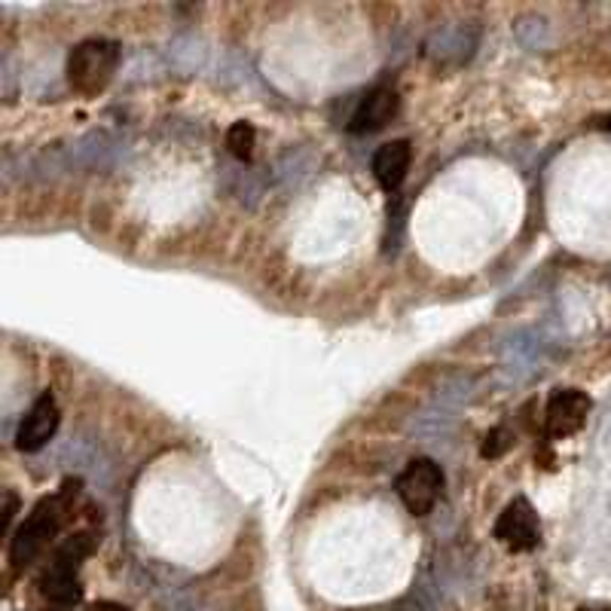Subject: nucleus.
<instances>
[{
	"mask_svg": "<svg viewBox=\"0 0 611 611\" xmlns=\"http://www.w3.org/2000/svg\"><path fill=\"white\" fill-rule=\"evenodd\" d=\"M71 495L74 492H71V483H67L65 492H58L53 499H43L41 505L28 514L25 523L13 532V538H10V562H13V569H25L28 562H34L43 554V547L53 542L55 532L62 529Z\"/></svg>",
	"mask_w": 611,
	"mask_h": 611,
	"instance_id": "f257e3e1",
	"label": "nucleus"
},
{
	"mask_svg": "<svg viewBox=\"0 0 611 611\" xmlns=\"http://www.w3.org/2000/svg\"><path fill=\"white\" fill-rule=\"evenodd\" d=\"M122 62V50L120 43L114 41H83L77 43L71 55H67V83L71 89L81 95H98L105 93L110 81L117 77Z\"/></svg>",
	"mask_w": 611,
	"mask_h": 611,
	"instance_id": "f03ea898",
	"label": "nucleus"
},
{
	"mask_svg": "<svg viewBox=\"0 0 611 611\" xmlns=\"http://www.w3.org/2000/svg\"><path fill=\"white\" fill-rule=\"evenodd\" d=\"M89 550H93V535H74L58 547L50 569L43 571L41 590L55 611H67L81 599L77 571H81L83 559L89 557Z\"/></svg>",
	"mask_w": 611,
	"mask_h": 611,
	"instance_id": "7ed1b4c3",
	"label": "nucleus"
},
{
	"mask_svg": "<svg viewBox=\"0 0 611 611\" xmlns=\"http://www.w3.org/2000/svg\"><path fill=\"white\" fill-rule=\"evenodd\" d=\"M440 490H443V471L431 459H412L410 465L400 471L398 495L412 517L431 514V507L438 505Z\"/></svg>",
	"mask_w": 611,
	"mask_h": 611,
	"instance_id": "20e7f679",
	"label": "nucleus"
},
{
	"mask_svg": "<svg viewBox=\"0 0 611 611\" xmlns=\"http://www.w3.org/2000/svg\"><path fill=\"white\" fill-rule=\"evenodd\" d=\"M495 538L507 547V550H532L542 542V523L535 507L526 499H514L511 505L502 511V517L495 519Z\"/></svg>",
	"mask_w": 611,
	"mask_h": 611,
	"instance_id": "39448f33",
	"label": "nucleus"
},
{
	"mask_svg": "<svg viewBox=\"0 0 611 611\" xmlns=\"http://www.w3.org/2000/svg\"><path fill=\"white\" fill-rule=\"evenodd\" d=\"M58 431V404L53 395H41V398L31 404V410L25 412L19 435H15V447L22 452H37L43 450Z\"/></svg>",
	"mask_w": 611,
	"mask_h": 611,
	"instance_id": "423d86ee",
	"label": "nucleus"
},
{
	"mask_svg": "<svg viewBox=\"0 0 611 611\" xmlns=\"http://www.w3.org/2000/svg\"><path fill=\"white\" fill-rule=\"evenodd\" d=\"M587 412H590V398L578 388H566L557 392L550 404H547V435L554 440H562L575 435L578 428L587 422Z\"/></svg>",
	"mask_w": 611,
	"mask_h": 611,
	"instance_id": "0eeeda50",
	"label": "nucleus"
},
{
	"mask_svg": "<svg viewBox=\"0 0 611 611\" xmlns=\"http://www.w3.org/2000/svg\"><path fill=\"white\" fill-rule=\"evenodd\" d=\"M410 141H388L376 150L373 157V178L379 181L383 190L395 193L404 178L410 172Z\"/></svg>",
	"mask_w": 611,
	"mask_h": 611,
	"instance_id": "6e6552de",
	"label": "nucleus"
},
{
	"mask_svg": "<svg viewBox=\"0 0 611 611\" xmlns=\"http://www.w3.org/2000/svg\"><path fill=\"white\" fill-rule=\"evenodd\" d=\"M428 55L435 58V62H450V65H459V62H465L474 55L478 50V31L468 25H452L438 31L431 41H428Z\"/></svg>",
	"mask_w": 611,
	"mask_h": 611,
	"instance_id": "1a4fd4ad",
	"label": "nucleus"
},
{
	"mask_svg": "<svg viewBox=\"0 0 611 611\" xmlns=\"http://www.w3.org/2000/svg\"><path fill=\"white\" fill-rule=\"evenodd\" d=\"M395 114H398V95L392 89H376L367 98H361L358 110L352 114V132H379L386 122L395 120Z\"/></svg>",
	"mask_w": 611,
	"mask_h": 611,
	"instance_id": "9d476101",
	"label": "nucleus"
},
{
	"mask_svg": "<svg viewBox=\"0 0 611 611\" xmlns=\"http://www.w3.org/2000/svg\"><path fill=\"white\" fill-rule=\"evenodd\" d=\"M545 355V343L532 331L514 333L505 343V367L514 373H532L542 364Z\"/></svg>",
	"mask_w": 611,
	"mask_h": 611,
	"instance_id": "9b49d317",
	"label": "nucleus"
},
{
	"mask_svg": "<svg viewBox=\"0 0 611 611\" xmlns=\"http://www.w3.org/2000/svg\"><path fill=\"white\" fill-rule=\"evenodd\" d=\"M315 169V157L303 150V147H297V150H288L279 162H276V181L281 186H297L303 178H309Z\"/></svg>",
	"mask_w": 611,
	"mask_h": 611,
	"instance_id": "f8f14e48",
	"label": "nucleus"
},
{
	"mask_svg": "<svg viewBox=\"0 0 611 611\" xmlns=\"http://www.w3.org/2000/svg\"><path fill=\"white\" fill-rule=\"evenodd\" d=\"M205 58H208V50H205V43L196 41V37H178V41L169 46V62H172L178 71H186V74L205 67Z\"/></svg>",
	"mask_w": 611,
	"mask_h": 611,
	"instance_id": "ddd939ff",
	"label": "nucleus"
},
{
	"mask_svg": "<svg viewBox=\"0 0 611 611\" xmlns=\"http://www.w3.org/2000/svg\"><path fill=\"white\" fill-rule=\"evenodd\" d=\"M254 141H257V132H254L251 122H233L229 126V132H226V147H229V153L236 157V160L248 162L254 157Z\"/></svg>",
	"mask_w": 611,
	"mask_h": 611,
	"instance_id": "4468645a",
	"label": "nucleus"
},
{
	"mask_svg": "<svg viewBox=\"0 0 611 611\" xmlns=\"http://www.w3.org/2000/svg\"><path fill=\"white\" fill-rule=\"evenodd\" d=\"M517 41L526 46V50H545L547 41H550V31H547L545 19H538V15H526L517 28Z\"/></svg>",
	"mask_w": 611,
	"mask_h": 611,
	"instance_id": "2eb2a0df",
	"label": "nucleus"
},
{
	"mask_svg": "<svg viewBox=\"0 0 611 611\" xmlns=\"http://www.w3.org/2000/svg\"><path fill=\"white\" fill-rule=\"evenodd\" d=\"M86 611H129V609L120 605V602H107V599H101V602H93Z\"/></svg>",
	"mask_w": 611,
	"mask_h": 611,
	"instance_id": "dca6fc26",
	"label": "nucleus"
},
{
	"mask_svg": "<svg viewBox=\"0 0 611 611\" xmlns=\"http://www.w3.org/2000/svg\"><path fill=\"white\" fill-rule=\"evenodd\" d=\"M605 611H609V609H605Z\"/></svg>",
	"mask_w": 611,
	"mask_h": 611,
	"instance_id": "f3484780",
	"label": "nucleus"
}]
</instances>
